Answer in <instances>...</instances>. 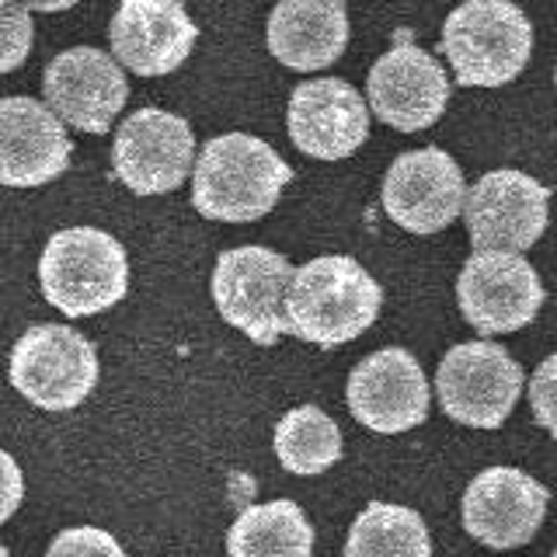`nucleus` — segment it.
Wrapping results in <instances>:
<instances>
[{"label": "nucleus", "instance_id": "obj_1", "mask_svg": "<svg viewBox=\"0 0 557 557\" xmlns=\"http://www.w3.org/2000/svg\"><path fill=\"white\" fill-rule=\"evenodd\" d=\"M289 182L293 168L265 139L226 133L209 139L191 168V206L206 220L251 223L272 213Z\"/></svg>", "mask_w": 557, "mask_h": 557}, {"label": "nucleus", "instance_id": "obj_2", "mask_svg": "<svg viewBox=\"0 0 557 557\" xmlns=\"http://www.w3.org/2000/svg\"><path fill=\"white\" fill-rule=\"evenodd\" d=\"M383 289L356 258L324 255L293 272L286 293L289 335L335 348L359 338L376 321Z\"/></svg>", "mask_w": 557, "mask_h": 557}, {"label": "nucleus", "instance_id": "obj_3", "mask_svg": "<svg viewBox=\"0 0 557 557\" xmlns=\"http://www.w3.org/2000/svg\"><path fill=\"white\" fill-rule=\"evenodd\" d=\"M39 283L46 300L66 318H95L129 289L126 248L98 226L57 231L42 251Z\"/></svg>", "mask_w": 557, "mask_h": 557}, {"label": "nucleus", "instance_id": "obj_4", "mask_svg": "<svg viewBox=\"0 0 557 557\" xmlns=\"http://www.w3.org/2000/svg\"><path fill=\"white\" fill-rule=\"evenodd\" d=\"M440 52L457 84L502 87L522 74L533 52V25L512 0H463L446 17Z\"/></svg>", "mask_w": 557, "mask_h": 557}, {"label": "nucleus", "instance_id": "obj_5", "mask_svg": "<svg viewBox=\"0 0 557 557\" xmlns=\"http://www.w3.org/2000/svg\"><path fill=\"white\" fill-rule=\"evenodd\" d=\"M11 387L42 411H70L98 387V352L66 324H35L11 348Z\"/></svg>", "mask_w": 557, "mask_h": 557}, {"label": "nucleus", "instance_id": "obj_6", "mask_svg": "<svg viewBox=\"0 0 557 557\" xmlns=\"http://www.w3.org/2000/svg\"><path fill=\"white\" fill-rule=\"evenodd\" d=\"M293 265L272 248H234L216 258L213 300L220 318L244 331L255 345H275L286 335V293L293 283Z\"/></svg>", "mask_w": 557, "mask_h": 557}, {"label": "nucleus", "instance_id": "obj_7", "mask_svg": "<svg viewBox=\"0 0 557 557\" xmlns=\"http://www.w3.org/2000/svg\"><path fill=\"white\" fill-rule=\"evenodd\" d=\"M440 408L470 429H502L522 394V366L495 342L453 345L435 370Z\"/></svg>", "mask_w": 557, "mask_h": 557}, {"label": "nucleus", "instance_id": "obj_8", "mask_svg": "<svg viewBox=\"0 0 557 557\" xmlns=\"http://www.w3.org/2000/svg\"><path fill=\"white\" fill-rule=\"evenodd\" d=\"M115 178L136 196H168L196 168V136L182 115L139 109L115 133Z\"/></svg>", "mask_w": 557, "mask_h": 557}, {"label": "nucleus", "instance_id": "obj_9", "mask_svg": "<svg viewBox=\"0 0 557 557\" xmlns=\"http://www.w3.org/2000/svg\"><path fill=\"white\" fill-rule=\"evenodd\" d=\"M457 300L481 335H512L544 307V286L519 251H478L457 278Z\"/></svg>", "mask_w": 557, "mask_h": 557}, {"label": "nucleus", "instance_id": "obj_10", "mask_svg": "<svg viewBox=\"0 0 557 557\" xmlns=\"http://www.w3.org/2000/svg\"><path fill=\"white\" fill-rule=\"evenodd\" d=\"M550 191L516 168L487 171L467 191L463 220L478 251H527L544 237Z\"/></svg>", "mask_w": 557, "mask_h": 557}, {"label": "nucleus", "instance_id": "obj_11", "mask_svg": "<svg viewBox=\"0 0 557 557\" xmlns=\"http://www.w3.org/2000/svg\"><path fill=\"white\" fill-rule=\"evenodd\" d=\"M348 411L370 432H411L429 418V380L408 348H380L348 376Z\"/></svg>", "mask_w": 557, "mask_h": 557}, {"label": "nucleus", "instance_id": "obj_12", "mask_svg": "<svg viewBox=\"0 0 557 557\" xmlns=\"http://www.w3.org/2000/svg\"><path fill=\"white\" fill-rule=\"evenodd\" d=\"M550 492L519 467H487L463 492V530L484 547H527L544 527Z\"/></svg>", "mask_w": 557, "mask_h": 557}, {"label": "nucleus", "instance_id": "obj_13", "mask_svg": "<svg viewBox=\"0 0 557 557\" xmlns=\"http://www.w3.org/2000/svg\"><path fill=\"white\" fill-rule=\"evenodd\" d=\"M463 171L440 147L400 153L383 178V209L411 234L443 231L463 213Z\"/></svg>", "mask_w": 557, "mask_h": 557}, {"label": "nucleus", "instance_id": "obj_14", "mask_svg": "<svg viewBox=\"0 0 557 557\" xmlns=\"http://www.w3.org/2000/svg\"><path fill=\"white\" fill-rule=\"evenodd\" d=\"M46 104L81 133H109L126 109L129 84L115 57L91 46H74L46 66Z\"/></svg>", "mask_w": 557, "mask_h": 557}, {"label": "nucleus", "instance_id": "obj_15", "mask_svg": "<svg viewBox=\"0 0 557 557\" xmlns=\"http://www.w3.org/2000/svg\"><path fill=\"white\" fill-rule=\"evenodd\" d=\"M366 95H370V109L380 122L400 133H418L446 112L449 81L440 60L411 46L408 32H400L397 46L370 70Z\"/></svg>", "mask_w": 557, "mask_h": 557}, {"label": "nucleus", "instance_id": "obj_16", "mask_svg": "<svg viewBox=\"0 0 557 557\" xmlns=\"http://www.w3.org/2000/svg\"><path fill=\"white\" fill-rule=\"evenodd\" d=\"M109 39L112 57L133 74L164 77L188 60L199 28L178 0H122Z\"/></svg>", "mask_w": 557, "mask_h": 557}, {"label": "nucleus", "instance_id": "obj_17", "mask_svg": "<svg viewBox=\"0 0 557 557\" xmlns=\"http://www.w3.org/2000/svg\"><path fill=\"white\" fill-rule=\"evenodd\" d=\"M74 144L63 119L35 98L0 101V185L39 188L70 168Z\"/></svg>", "mask_w": 557, "mask_h": 557}, {"label": "nucleus", "instance_id": "obj_18", "mask_svg": "<svg viewBox=\"0 0 557 557\" xmlns=\"http://www.w3.org/2000/svg\"><path fill=\"white\" fill-rule=\"evenodd\" d=\"M289 136L307 157L342 161L370 136V109L348 81H307L289 98Z\"/></svg>", "mask_w": 557, "mask_h": 557}, {"label": "nucleus", "instance_id": "obj_19", "mask_svg": "<svg viewBox=\"0 0 557 557\" xmlns=\"http://www.w3.org/2000/svg\"><path fill=\"white\" fill-rule=\"evenodd\" d=\"M345 46V0H278L269 14V49L289 70H324Z\"/></svg>", "mask_w": 557, "mask_h": 557}, {"label": "nucleus", "instance_id": "obj_20", "mask_svg": "<svg viewBox=\"0 0 557 557\" xmlns=\"http://www.w3.org/2000/svg\"><path fill=\"white\" fill-rule=\"evenodd\" d=\"M231 557H310L313 527L304 509L289 498H275L265 505L244 509L231 533H226Z\"/></svg>", "mask_w": 557, "mask_h": 557}, {"label": "nucleus", "instance_id": "obj_21", "mask_svg": "<svg viewBox=\"0 0 557 557\" xmlns=\"http://www.w3.org/2000/svg\"><path fill=\"white\" fill-rule=\"evenodd\" d=\"M345 557H432V536L414 509L370 502L348 530Z\"/></svg>", "mask_w": 557, "mask_h": 557}, {"label": "nucleus", "instance_id": "obj_22", "mask_svg": "<svg viewBox=\"0 0 557 557\" xmlns=\"http://www.w3.org/2000/svg\"><path fill=\"white\" fill-rule=\"evenodd\" d=\"M275 457L296 478L324 474V470H331L342 460V429L321 408L300 405L278 418Z\"/></svg>", "mask_w": 557, "mask_h": 557}, {"label": "nucleus", "instance_id": "obj_23", "mask_svg": "<svg viewBox=\"0 0 557 557\" xmlns=\"http://www.w3.org/2000/svg\"><path fill=\"white\" fill-rule=\"evenodd\" d=\"M32 49V11L22 0L0 8V74H11L25 60Z\"/></svg>", "mask_w": 557, "mask_h": 557}, {"label": "nucleus", "instance_id": "obj_24", "mask_svg": "<svg viewBox=\"0 0 557 557\" xmlns=\"http://www.w3.org/2000/svg\"><path fill=\"white\" fill-rule=\"evenodd\" d=\"M46 557H126L119 540L98 527H70L52 536Z\"/></svg>", "mask_w": 557, "mask_h": 557}, {"label": "nucleus", "instance_id": "obj_25", "mask_svg": "<svg viewBox=\"0 0 557 557\" xmlns=\"http://www.w3.org/2000/svg\"><path fill=\"white\" fill-rule=\"evenodd\" d=\"M530 405L536 422L550 435H557V352L540 362L536 373L530 376Z\"/></svg>", "mask_w": 557, "mask_h": 557}, {"label": "nucleus", "instance_id": "obj_26", "mask_svg": "<svg viewBox=\"0 0 557 557\" xmlns=\"http://www.w3.org/2000/svg\"><path fill=\"white\" fill-rule=\"evenodd\" d=\"M22 498H25L22 467H17V460L8 449H0V527L22 509Z\"/></svg>", "mask_w": 557, "mask_h": 557}, {"label": "nucleus", "instance_id": "obj_27", "mask_svg": "<svg viewBox=\"0 0 557 557\" xmlns=\"http://www.w3.org/2000/svg\"><path fill=\"white\" fill-rule=\"evenodd\" d=\"M28 11H42V14H52V11H66L74 8L77 0H22Z\"/></svg>", "mask_w": 557, "mask_h": 557}, {"label": "nucleus", "instance_id": "obj_28", "mask_svg": "<svg viewBox=\"0 0 557 557\" xmlns=\"http://www.w3.org/2000/svg\"><path fill=\"white\" fill-rule=\"evenodd\" d=\"M0 557H8V547L4 544H0Z\"/></svg>", "mask_w": 557, "mask_h": 557}, {"label": "nucleus", "instance_id": "obj_29", "mask_svg": "<svg viewBox=\"0 0 557 557\" xmlns=\"http://www.w3.org/2000/svg\"><path fill=\"white\" fill-rule=\"evenodd\" d=\"M4 4H11V0H0V8H4Z\"/></svg>", "mask_w": 557, "mask_h": 557}, {"label": "nucleus", "instance_id": "obj_30", "mask_svg": "<svg viewBox=\"0 0 557 557\" xmlns=\"http://www.w3.org/2000/svg\"><path fill=\"white\" fill-rule=\"evenodd\" d=\"M554 84H557V74H554Z\"/></svg>", "mask_w": 557, "mask_h": 557}, {"label": "nucleus", "instance_id": "obj_31", "mask_svg": "<svg viewBox=\"0 0 557 557\" xmlns=\"http://www.w3.org/2000/svg\"><path fill=\"white\" fill-rule=\"evenodd\" d=\"M550 557H557V550H554V554H550Z\"/></svg>", "mask_w": 557, "mask_h": 557}]
</instances>
